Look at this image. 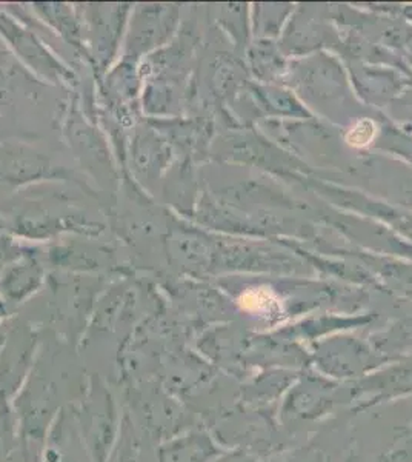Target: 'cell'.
I'll return each mask as SVG.
<instances>
[{"mask_svg": "<svg viewBox=\"0 0 412 462\" xmlns=\"http://www.w3.org/2000/svg\"><path fill=\"white\" fill-rule=\"evenodd\" d=\"M89 8V36L91 47L95 48V56L102 59L104 63L113 58L117 50L122 27L130 5H91Z\"/></svg>", "mask_w": 412, "mask_h": 462, "instance_id": "obj_2", "label": "cell"}, {"mask_svg": "<svg viewBox=\"0 0 412 462\" xmlns=\"http://www.w3.org/2000/svg\"><path fill=\"white\" fill-rule=\"evenodd\" d=\"M167 6L163 5H142L137 8L134 16L131 17V32L126 42L128 53L126 56L133 58L139 56L143 51L152 50L162 43L168 34Z\"/></svg>", "mask_w": 412, "mask_h": 462, "instance_id": "obj_3", "label": "cell"}, {"mask_svg": "<svg viewBox=\"0 0 412 462\" xmlns=\"http://www.w3.org/2000/svg\"><path fill=\"white\" fill-rule=\"evenodd\" d=\"M0 36L13 53L34 73L50 82H71L73 73L43 45L32 30L26 28L16 17L0 10Z\"/></svg>", "mask_w": 412, "mask_h": 462, "instance_id": "obj_1", "label": "cell"}, {"mask_svg": "<svg viewBox=\"0 0 412 462\" xmlns=\"http://www.w3.org/2000/svg\"><path fill=\"white\" fill-rule=\"evenodd\" d=\"M37 13L48 22L54 30L62 34L74 47L85 50L82 43V25L78 23V16H74L73 10L63 4H36Z\"/></svg>", "mask_w": 412, "mask_h": 462, "instance_id": "obj_4", "label": "cell"}]
</instances>
